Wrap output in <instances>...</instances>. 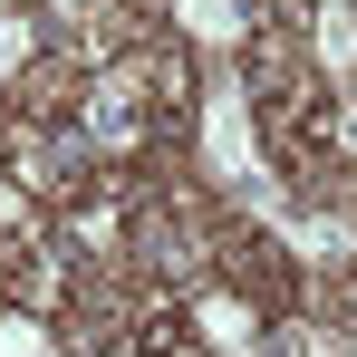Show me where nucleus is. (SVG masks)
<instances>
[{"mask_svg": "<svg viewBox=\"0 0 357 357\" xmlns=\"http://www.w3.org/2000/svg\"><path fill=\"white\" fill-rule=\"evenodd\" d=\"M203 174L232 193L251 222H280L290 203L271 193V165H261V145H251V87H241L232 49L213 59V77H203Z\"/></svg>", "mask_w": 357, "mask_h": 357, "instance_id": "f257e3e1", "label": "nucleus"}, {"mask_svg": "<svg viewBox=\"0 0 357 357\" xmlns=\"http://www.w3.org/2000/svg\"><path fill=\"white\" fill-rule=\"evenodd\" d=\"M145 97H155V87H145V68H135V59L97 68V87H87V116H77V135H87L97 155H126V145L145 135V116H135Z\"/></svg>", "mask_w": 357, "mask_h": 357, "instance_id": "f03ea898", "label": "nucleus"}, {"mask_svg": "<svg viewBox=\"0 0 357 357\" xmlns=\"http://www.w3.org/2000/svg\"><path fill=\"white\" fill-rule=\"evenodd\" d=\"M49 29L68 39V59H87V68H116L126 10H116V0H49Z\"/></svg>", "mask_w": 357, "mask_h": 357, "instance_id": "7ed1b4c3", "label": "nucleus"}, {"mask_svg": "<svg viewBox=\"0 0 357 357\" xmlns=\"http://www.w3.org/2000/svg\"><path fill=\"white\" fill-rule=\"evenodd\" d=\"M193 328H203L222 357H261V328H251V309H241L232 290H203V299H193Z\"/></svg>", "mask_w": 357, "mask_h": 357, "instance_id": "20e7f679", "label": "nucleus"}, {"mask_svg": "<svg viewBox=\"0 0 357 357\" xmlns=\"http://www.w3.org/2000/svg\"><path fill=\"white\" fill-rule=\"evenodd\" d=\"M174 20H183V39H193V49H213V59L241 39V0H174Z\"/></svg>", "mask_w": 357, "mask_h": 357, "instance_id": "39448f33", "label": "nucleus"}, {"mask_svg": "<svg viewBox=\"0 0 357 357\" xmlns=\"http://www.w3.org/2000/svg\"><path fill=\"white\" fill-rule=\"evenodd\" d=\"M271 357H348V338L319 328V319H280V328H271Z\"/></svg>", "mask_w": 357, "mask_h": 357, "instance_id": "423d86ee", "label": "nucleus"}, {"mask_svg": "<svg viewBox=\"0 0 357 357\" xmlns=\"http://www.w3.org/2000/svg\"><path fill=\"white\" fill-rule=\"evenodd\" d=\"M29 59H39V20L0 10V77H29Z\"/></svg>", "mask_w": 357, "mask_h": 357, "instance_id": "0eeeda50", "label": "nucleus"}, {"mask_svg": "<svg viewBox=\"0 0 357 357\" xmlns=\"http://www.w3.org/2000/svg\"><path fill=\"white\" fill-rule=\"evenodd\" d=\"M0 232H29V193L20 183H0Z\"/></svg>", "mask_w": 357, "mask_h": 357, "instance_id": "6e6552de", "label": "nucleus"}, {"mask_svg": "<svg viewBox=\"0 0 357 357\" xmlns=\"http://www.w3.org/2000/svg\"><path fill=\"white\" fill-rule=\"evenodd\" d=\"M348 357H357V338H348Z\"/></svg>", "mask_w": 357, "mask_h": 357, "instance_id": "1a4fd4ad", "label": "nucleus"}]
</instances>
